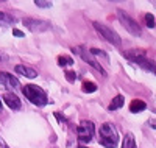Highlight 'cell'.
<instances>
[{
	"instance_id": "9a60e30c",
	"label": "cell",
	"mask_w": 156,
	"mask_h": 148,
	"mask_svg": "<svg viewBox=\"0 0 156 148\" xmlns=\"http://www.w3.org/2000/svg\"><path fill=\"white\" fill-rule=\"evenodd\" d=\"M122 106H123V97H122V95H117V97H114L112 101L109 103L108 109H109V111H115V109H119V107H122Z\"/></svg>"
},
{
	"instance_id": "8fae6325",
	"label": "cell",
	"mask_w": 156,
	"mask_h": 148,
	"mask_svg": "<svg viewBox=\"0 0 156 148\" xmlns=\"http://www.w3.org/2000/svg\"><path fill=\"white\" fill-rule=\"evenodd\" d=\"M14 70H16L17 73L23 75V76H27V78H36V76H37V72H36L34 69H31V67H28V65L19 64V65H16Z\"/></svg>"
},
{
	"instance_id": "d4e9b609",
	"label": "cell",
	"mask_w": 156,
	"mask_h": 148,
	"mask_svg": "<svg viewBox=\"0 0 156 148\" xmlns=\"http://www.w3.org/2000/svg\"><path fill=\"white\" fill-rule=\"evenodd\" d=\"M0 61H8V55H5L3 51H0Z\"/></svg>"
},
{
	"instance_id": "cb8c5ba5",
	"label": "cell",
	"mask_w": 156,
	"mask_h": 148,
	"mask_svg": "<svg viewBox=\"0 0 156 148\" xmlns=\"http://www.w3.org/2000/svg\"><path fill=\"white\" fill-rule=\"evenodd\" d=\"M12 34H14L16 37H23V36H25V34H23L20 30H12Z\"/></svg>"
},
{
	"instance_id": "ffe728a7",
	"label": "cell",
	"mask_w": 156,
	"mask_h": 148,
	"mask_svg": "<svg viewBox=\"0 0 156 148\" xmlns=\"http://www.w3.org/2000/svg\"><path fill=\"white\" fill-rule=\"evenodd\" d=\"M145 22H147L148 28H153V26H154V16L150 14V12H147V14H145Z\"/></svg>"
},
{
	"instance_id": "277c9868",
	"label": "cell",
	"mask_w": 156,
	"mask_h": 148,
	"mask_svg": "<svg viewBox=\"0 0 156 148\" xmlns=\"http://www.w3.org/2000/svg\"><path fill=\"white\" fill-rule=\"evenodd\" d=\"M117 16H119L122 25L126 28V31H129L133 36H140V34H142V30H140L139 23H137L133 17H129L123 9H119V11H117Z\"/></svg>"
},
{
	"instance_id": "7c38bea8",
	"label": "cell",
	"mask_w": 156,
	"mask_h": 148,
	"mask_svg": "<svg viewBox=\"0 0 156 148\" xmlns=\"http://www.w3.org/2000/svg\"><path fill=\"white\" fill-rule=\"evenodd\" d=\"M147 107V104L142 101V100H133L131 104H129V111L133 114H137V112H142Z\"/></svg>"
},
{
	"instance_id": "d6986e66",
	"label": "cell",
	"mask_w": 156,
	"mask_h": 148,
	"mask_svg": "<svg viewBox=\"0 0 156 148\" xmlns=\"http://www.w3.org/2000/svg\"><path fill=\"white\" fill-rule=\"evenodd\" d=\"M90 51V55H95V56H98V58H101V59H109V56H108V53L106 51H103V50H98V48H90L89 50Z\"/></svg>"
},
{
	"instance_id": "4316f807",
	"label": "cell",
	"mask_w": 156,
	"mask_h": 148,
	"mask_svg": "<svg viewBox=\"0 0 156 148\" xmlns=\"http://www.w3.org/2000/svg\"><path fill=\"white\" fill-rule=\"evenodd\" d=\"M150 126H151L153 129H156V120H151V122H150Z\"/></svg>"
},
{
	"instance_id": "44dd1931",
	"label": "cell",
	"mask_w": 156,
	"mask_h": 148,
	"mask_svg": "<svg viewBox=\"0 0 156 148\" xmlns=\"http://www.w3.org/2000/svg\"><path fill=\"white\" fill-rule=\"evenodd\" d=\"M34 5L37 8H50L51 6V2H45V0H36Z\"/></svg>"
},
{
	"instance_id": "7a4b0ae2",
	"label": "cell",
	"mask_w": 156,
	"mask_h": 148,
	"mask_svg": "<svg viewBox=\"0 0 156 148\" xmlns=\"http://www.w3.org/2000/svg\"><path fill=\"white\" fill-rule=\"evenodd\" d=\"M119 142V134L112 123H103L100 126V143L106 148H115Z\"/></svg>"
},
{
	"instance_id": "5b68a950",
	"label": "cell",
	"mask_w": 156,
	"mask_h": 148,
	"mask_svg": "<svg viewBox=\"0 0 156 148\" xmlns=\"http://www.w3.org/2000/svg\"><path fill=\"white\" fill-rule=\"evenodd\" d=\"M76 136H78V140L83 143L90 142L94 136V123L89 122V120H83L76 128Z\"/></svg>"
},
{
	"instance_id": "603a6c76",
	"label": "cell",
	"mask_w": 156,
	"mask_h": 148,
	"mask_svg": "<svg viewBox=\"0 0 156 148\" xmlns=\"http://www.w3.org/2000/svg\"><path fill=\"white\" fill-rule=\"evenodd\" d=\"M55 117L58 118V122H59V123H66V122H67V118L64 117V115H61L59 112H55Z\"/></svg>"
},
{
	"instance_id": "8992f818",
	"label": "cell",
	"mask_w": 156,
	"mask_h": 148,
	"mask_svg": "<svg viewBox=\"0 0 156 148\" xmlns=\"http://www.w3.org/2000/svg\"><path fill=\"white\" fill-rule=\"evenodd\" d=\"M22 23L27 26L30 31H33V33H42V31L50 30V22L42 20V19H31V17H27V19L22 20Z\"/></svg>"
},
{
	"instance_id": "3957f363",
	"label": "cell",
	"mask_w": 156,
	"mask_h": 148,
	"mask_svg": "<svg viewBox=\"0 0 156 148\" xmlns=\"http://www.w3.org/2000/svg\"><path fill=\"white\" fill-rule=\"evenodd\" d=\"M92 25H94V28H95L103 37H105L109 44L117 45V47H120V45H122V39H120V36L117 34L112 28H109V26L103 25V23H100V22H94Z\"/></svg>"
},
{
	"instance_id": "ac0fdd59",
	"label": "cell",
	"mask_w": 156,
	"mask_h": 148,
	"mask_svg": "<svg viewBox=\"0 0 156 148\" xmlns=\"http://www.w3.org/2000/svg\"><path fill=\"white\" fill-rule=\"evenodd\" d=\"M58 64H59L61 67H64V65H72V64H73V59H72L70 56H67V55H61V56H58Z\"/></svg>"
},
{
	"instance_id": "9c48e42d",
	"label": "cell",
	"mask_w": 156,
	"mask_h": 148,
	"mask_svg": "<svg viewBox=\"0 0 156 148\" xmlns=\"http://www.w3.org/2000/svg\"><path fill=\"white\" fill-rule=\"evenodd\" d=\"M133 62H136L139 67H142V69L147 70V72H154V73H156V62H153L151 59H148L145 55H144V56H139V58L134 59Z\"/></svg>"
},
{
	"instance_id": "30bf717a",
	"label": "cell",
	"mask_w": 156,
	"mask_h": 148,
	"mask_svg": "<svg viewBox=\"0 0 156 148\" xmlns=\"http://www.w3.org/2000/svg\"><path fill=\"white\" fill-rule=\"evenodd\" d=\"M3 100H5V103L11 107V109H14V111H17L19 107H20V100H19V97L14 95V93L6 92L5 95H3Z\"/></svg>"
},
{
	"instance_id": "4fadbf2b",
	"label": "cell",
	"mask_w": 156,
	"mask_h": 148,
	"mask_svg": "<svg viewBox=\"0 0 156 148\" xmlns=\"http://www.w3.org/2000/svg\"><path fill=\"white\" fill-rule=\"evenodd\" d=\"M12 23H14V17H12L11 14H8V12L0 11V25L8 26V25H12Z\"/></svg>"
},
{
	"instance_id": "52a82bcc",
	"label": "cell",
	"mask_w": 156,
	"mask_h": 148,
	"mask_svg": "<svg viewBox=\"0 0 156 148\" xmlns=\"http://www.w3.org/2000/svg\"><path fill=\"white\" fill-rule=\"evenodd\" d=\"M72 51H73V53H78V55H80V56L83 58V61L89 62V64L92 65V67H95V69H97V70H98V72H100L103 76H106V72H105V69H103V67H101V65H100L97 61H94L92 58H89V56L86 55V53H84V50H83V48H80V47H72Z\"/></svg>"
},
{
	"instance_id": "e0dca14e",
	"label": "cell",
	"mask_w": 156,
	"mask_h": 148,
	"mask_svg": "<svg viewBox=\"0 0 156 148\" xmlns=\"http://www.w3.org/2000/svg\"><path fill=\"white\" fill-rule=\"evenodd\" d=\"M81 89H83V92H86V93H92V92L97 90V84L92 83V81H83Z\"/></svg>"
},
{
	"instance_id": "7402d4cb",
	"label": "cell",
	"mask_w": 156,
	"mask_h": 148,
	"mask_svg": "<svg viewBox=\"0 0 156 148\" xmlns=\"http://www.w3.org/2000/svg\"><path fill=\"white\" fill-rule=\"evenodd\" d=\"M64 75H66V79H67V81H75V79H76V73L73 72V70H67L66 73H64Z\"/></svg>"
},
{
	"instance_id": "484cf974",
	"label": "cell",
	"mask_w": 156,
	"mask_h": 148,
	"mask_svg": "<svg viewBox=\"0 0 156 148\" xmlns=\"http://www.w3.org/2000/svg\"><path fill=\"white\" fill-rule=\"evenodd\" d=\"M0 146H2V148H9V146L6 145V142H5L2 137H0Z\"/></svg>"
},
{
	"instance_id": "83f0119b",
	"label": "cell",
	"mask_w": 156,
	"mask_h": 148,
	"mask_svg": "<svg viewBox=\"0 0 156 148\" xmlns=\"http://www.w3.org/2000/svg\"><path fill=\"white\" fill-rule=\"evenodd\" d=\"M0 109H2V101H0Z\"/></svg>"
},
{
	"instance_id": "5bb4252c",
	"label": "cell",
	"mask_w": 156,
	"mask_h": 148,
	"mask_svg": "<svg viewBox=\"0 0 156 148\" xmlns=\"http://www.w3.org/2000/svg\"><path fill=\"white\" fill-rule=\"evenodd\" d=\"M122 148H136V142H134L133 132H126V134H125V139H123Z\"/></svg>"
},
{
	"instance_id": "f1b7e54d",
	"label": "cell",
	"mask_w": 156,
	"mask_h": 148,
	"mask_svg": "<svg viewBox=\"0 0 156 148\" xmlns=\"http://www.w3.org/2000/svg\"><path fill=\"white\" fill-rule=\"evenodd\" d=\"M78 148H87V146H78Z\"/></svg>"
},
{
	"instance_id": "2e32d148",
	"label": "cell",
	"mask_w": 156,
	"mask_h": 148,
	"mask_svg": "<svg viewBox=\"0 0 156 148\" xmlns=\"http://www.w3.org/2000/svg\"><path fill=\"white\" fill-rule=\"evenodd\" d=\"M144 55H145V51H142V50H129V51H125V56L131 62L134 59H137L139 56H144Z\"/></svg>"
},
{
	"instance_id": "ba28073f",
	"label": "cell",
	"mask_w": 156,
	"mask_h": 148,
	"mask_svg": "<svg viewBox=\"0 0 156 148\" xmlns=\"http://www.w3.org/2000/svg\"><path fill=\"white\" fill-rule=\"evenodd\" d=\"M0 84L6 87H19V79L8 72H0Z\"/></svg>"
},
{
	"instance_id": "6da1fadb",
	"label": "cell",
	"mask_w": 156,
	"mask_h": 148,
	"mask_svg": "<svg viewBox=\"0 0 156 148\" xmlns=\"http://www.w3.org/2000/svg\"><path fill=\"white\" fill-rule=\"evenodd\" d=\"M22 92H23V95L36 106H45L48 103L47 93L36 84H25L22 87Z\"/></svg>"
}]
</instances>
